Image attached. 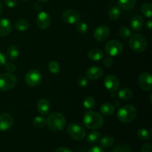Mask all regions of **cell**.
I'll return each instance as SVG.
<instances>
[{
    "label": "cell",
    "mask_w": 152,
    "mask_h": 152,
    "mask_svg": "<svg viewBox=\"0 0 152 152\" xmlns=\"http://www.w3.org/2000/svg\"><path fill=\"white\" fill-rule=\"evenodd\" d=\"M83 123L89 129H97L104 124V119L101 114L96 111H88L83 115Z\"/></svg>",
    "instance_id": "cell-1"
},
{
    "label": "cell",
    "mask_w": 152,
    "mask_h": 152,
    "mask_svg": "<svg viewBox=\"0 0 152 152\" xmlns=\"http://www.w3.org/2000/svg\"><path fill=\"white\" fill-rule=\"evenodd\" d=\"M46 121L49 129L55 132H59L63 130L66 124V120L64 115L59 112H53L50 114Z\"/></svg>",
    "instance_id": "cell-2"
},
{
    "label": "cell",
    "mask_w": 152,
    "mask_h": 152,
    "mask_svg": "<svg viewBox=\"0 0 152 152\" xmlns=\"http://www.w3.org/2000/svg\"><path fill=\"white\" fill-rule=\"evenodd\" d=\"M136 108L132 105H126L117 111V119L123 123H129L133 121L137 116Z\"/></svg>",
    "instance_id": "cell-3"
},
{
    "label": "cell",
    "mask_w": 152,
    "mask_h": 152,
    "mask_svg": "<svg viewBox=\"0 0 152 152\" xmlns=\"http://www.w3.org/2000/svg\"><path fill=\"white\" fill-rule=\"evenodd\" d=\"M129 46L132 50L137 53H142L147 48V39L142 34H135L130 37Z\"/></svg>",
    "instance_id": "cell-4"
},
{
    "label": "cell",
    "mask_w": 152,
    "mask_h": 152,
    "mask_svg": "<svg viewBox=\"0 0 152 152\" xmlns=\"http://www.w3.org/2000/svg\"><path fill=\"white\" fill-rule=\"evenodd\" d=\"M17 79L11 73H3L0 74V91H7L16 86Z\"/></svg>",
    "instance_id": "cell-5"
},
{
    "label": "cell",
    "mask_w": 152,
    "mask_h": 152,
    "mask_svg": "<svg viewBox=\"0 0 152 152\" xmlns=\"http://www.w3.org/2000/svg\"><path fill=\"white\" fill-rule=\"evenodd\" d=\"M123 50V45L118 40L113 39L108 42L105 46V52L111 57L120 55Z\"/></svg>",
    "instance_id": "cell-6"
},
{
    "label": "cell",
    "mask_w": 152,
    "mask_h": 152,
    "mask_svg": "<svg viewBox=\"0 0 152 152\" xmlns=\"http://www.w3.org/2000/svg\"><path fill=\"white\" fill-rule=\"evenodd\" d=\"M67 132L69 136L75 140H83L86 137V129L83 126L77 123H72L69 125Z\"/></svg>",
    "instance_id": "cell-7"
},
{
    "label": "cell",
    "mask_w": 152,
    "mask_h": 152,
    "mask_svg": "<svg viewBox=\"0 0 152 152\" xmlns=\"http://www.w3.org/2000/svg\"><path fill=\"white\" fill-rule=\"evenodd\" d=\"M25 83L29 86H31V87L37 86L41 83L42 74L37 69L30 70L25 75Z\"/></svg>",
    "instance_id": "cell-8"
},
{
    "label": "cell",
    "mask_w": 152,
    "mask_h": 152,
    "mask_svg": "<svg viewBox=\"0 0 152 152\" xmlns=\"http://www.w3.org/2000/svg\"><path fill=\"white\" fill-rule=\"evenodd\" d=\"M138 84L140 88L145 91H149L152 89V77L150 73L143 72L139 76Z\"/></svg>",
    "instance_id": "cell-9"
},
{
    "label": "cell",
    "mask_w": 152,
    "mask_h": 152,
    "mask_svg": "<svg viewBox=\"0 0 152 152\" xmlns=\"http://www.w3.org/2000/svg\"><path fill=\"white\" fill-rule=\"evenodd\" d=\"M62 20L67 24L70 25H74V24L77 23L80 21V14L78 11L72 9L66 10L63 12L62 15Z\"/></svg>",
    "instance_id": "cell-10"
},
{
    "label": "cell",
    "mask_w": 152,
    "mask_h": 152,
    "mask_svg": "<svg viewBox=\"0 0 152 152\" xmlns=\"http://www.w3.org/2000/svg\"><path fill=\"white\" fill-rule=\"evenodd\" d=\"M104 86L109 91L114 93V92L117 91L119 89V88H120V80H119V79L116 76L109 74V75L106 76L105 77Z\"/></svg>",
    "instance_id": "cell-11"
},
{
    "label": "cell",
    "mask_w": 152,
    "mask_h": 152,
    "mask_svg": "<svg viewBox=\"0 0 152 152\" xmlns=\"http://www.w3.org/2000/svg\"><path fill=\"white\" fill-rule=\"evenodd\" d=\"M37 24L40 29H48L51 24V18L49 13L45 11L39 12L37 15Z\"/></svg>",
    "instance_id": "cell-12"
},
{
    "label": "cell",
    "mask_w": 152,
    "mask_h": 152,
    "mask_svg": "<svg viewBox=\"0 0 152 152\" xmlns=\"http://www.w3.org/2000/svg\"><path fill=\"white\" fill-rule=\"evenodd\" d=\"M110 35V29L106 25H100L95 29L94 37L99 42H102L108 39Z\"/></svg>",
    "instance_id": "cell-13"
},
{
    "label": "cell",
    "mask_w": 152,
    "mask_h": 152,
    "mask_svg": "<svg viewBox=\"0 0 152 152\" xmlns=\"http://www.w3.org/2000/svg\"><path fill=\"white\" fill-rule=\"evenodd\" d=\"M13 125V118L10 114L4 113L0 114V131L5 132L12 128Z\"/></svg>",
    "instance_id": "cell-14"
},
{
    "label": "cell",
    "mask_w": 152,
    "mask_h": 152,
    "mask_svg": "<svg viewBox=\"0 0 152 152\" xmlns=\"http://www.w3.org/2000/svg\"><path fill=\"white\" fill-rule=\"evenodd\" d=\"M13 30L11 22L7 19H0V37H4L10 34Z\"/></svg>",
    "instance_id": "cell-15"
},
{
    "label": "cell",
    "mask_w": 152,
    "mask_h": 152,
    "mask_svg": "<svg viewBox=\"0 0 152 152\" xmlns=\"http://www.w3.org/2000/svg\"><path fill=\"white\" fill-rule=\"evenodd\" d=\"M102 74H103V70L98 66L90 67L86 71V77L91 80H96L101 78Z\"/></svg>",
    "instance_id": "cell-16"
},
{
    "label": "cell",
    "mask_w": 152,
    "mask_h": 152,
    "mask_svg": "<svg viewBox=\"0 0 152 152\" xmlns=\"http://www.w3.org/2000/svg\"><path fill=\"white\" fill-rule=\"evenodd\" d=\"M37 109L42 115H47L50 111V103L47 99H40L37 102Z\"/></svg>",
    "instance_id": "cell-17"
},
{
    "label": "cell",
    "mask_w": 152,
    "mask_h": 152,
    "mask_svg": "<svg viewBox=\"0 0 152 152\" xmlns=\"http://www.w3.org/2000/svg\"><path fill=\"white\" fill-rule=\"evenodd\" d=\"M143 23L144 20L142 16L140 15H136V16H133L131 20V28L133 31H139L143 27Z\"/></svg>",
    "instance_id": "cell-18"
},
{
    "label": "cell",
    "mask_w": 152,
    "mask_h": 152,
    "mask_svg": "<svg viewBox=\"0 0 152 152\" xmlns=\"http://www.w3.org/2000/svg\"><path fill=\"white\" fill-rule=\"evenodd\" d=\"M88 57L89 59L94 62H97V61L101 60L104 58V53L101 50L98 48H91L89 50L88 53Z\"/></svg>",
    "instance_id": "cell-19"
},
{
    "label": "cell",
    "mask_w": 152,
    "mask_h": 152,
    "mask_svg": "<svg viewBox=\"0 0 152 152\" xmlns=\"http://www.w3.org/2000/svg\"><path fill=\"white\" fill-rule=\"evenodd\" d=\"M99 111L101 114L105 116H111L115 112V108L112 104L109 103V102H105L100 105Z\"/></svg>",
    "instance_id": "cell-20"
},
{
    "label": "cell",
    "mask_w": 152,
    "mask_h": 152,
    "mask_svg": "<svg viewBox=\"0 0 152 152\" xmlns=\"http://www.w3.org/2000/svg\"><path fill=\"white\" fill-rule=\"evenodd\" d=\"M7 54L10 60H16L19 56V49L15 45H10L7 50Z\"/></svg>",
    "instance_id": "cell-21"
},
{
    "label": "cell",
    "mask_w": 152,
    "mask_h": 152,
    "mask_svg": "<svg viewBox=\"0 0 152 152\" xmlns=\"http://www.w3.org/2000/svg\"><path fill=\"white\" fill-rule=\"evenodd\" d=\"M137 0H119V7L125 10H131L136 5Z\"/></svg>",
    "instance_id": "cell-22"
},
{
    "label": "cell",
    "mask_w": 152,
    "mask_h": 152,
    "mask_svg": "<svg viewBox=\"0 0 152 152\" xmlns=\"http://www.w3.org/2000/svg\"><path fill=\"white\" fill-rule=\"evenodd\" d=\"M132 95H133V93H132V90L128 88H122L118 93L119 98L123 100H129L132 97Z\"/></svg>",
    "instance_id": "cell-23"
},
{
    "label": "cell",
    "mask_w": 152,
    "mask_h": 152,
    "mask_svg": "<svg viewBox=\"0 0 152 152\" xmlns=\"http://www.w3.org/2000/svg\"><path fill=\"white\" fill-rule=\"evenodd\" d=\"M141 12L147 18L152 17V4L151 3H144L141 6Z\"/></svg>",
    "instance_id": "cell-24"
},
{
    "label": "cell",
    "mask_w": 152,
    "mask_h": 152,
    "mask_svg": "<svg viewBox=\"0 0 152 152\" xmlns=\"http://www.w3.org/2000/svg\"><path fill=\"white\" fill-rule=\"evenodd\" d=\"M120 16H121V12H120L119 7H112L111 8H110L109 11H108V16H109L110 19L116 21L120 19Z\"/></svg>",
    "instance_id": "cell-25"
},
{
    "label": "cell",
    "mask_w": 152,
    "mask_h": 152,
    "mask_svg": "<svg viewBox=\"0 0 152 152\" xmlns=\"http://www.w3.org/2000/svg\"><path fill=\"white\" fill-rule=\"evenodd\" d=\"M15 28L19 31H25L29 28V22L26 19H19L15 24Z\"/></svg>",
    "instance_id": "cell-26"
},
{
    "label": "cell",
    "mask_w": 152,
    "mask_h": 152,
    "mask_svg": "<svg viewBox=\"0 0 152 152\" xmlns=\"http://www.w3.org/2000/svg\"><path fill=\"white\" fill-rule=\"evenodd\" d=\"M83 104L85 108H86L88 110H91L95 107L96 102H95L94 98L91 96H88L84 99Z\"/></svg>",
    "instance_id": "cell-27"
},
{
    "label": "cell",
    "mask_w": 152,
    "mask_h": 152,
    "mask_svg": "<svg viewBox=\"0 0 152 152\" xmlns=\"http://www.w3.org/2000/svg\"><path fill=\"white\" fill-rule=\"evenodd\" d=\"M33 124L35 127L38 128V129H42L47 124V121H46L45 117H42V116H37L33 120Z\"/></svg>",
    "instance_id": "cell-28"
},
{
    "label": "cell",
    "mask_w": 152,
    "mask_h": 152,
    "mask_svg": "<svg viewBox=\"0 0 152 152\" xmlns=\"http://www.w3.org/2000/svg\"><path fill=\"white\" fill-rule=\"evenodd\" d=\"M114 140L112 137L111 136H105L100 140L99 142H100V145L103 148H109V147L112 146L114 144Z\"/></svg>",
    "instance_id": "cell-29"
},
{
    "label": "cell",
    "mask_w": 152,
    "mask_h": 152,
    "mask_svg": "<svg viewBox=\"0 0 152 152\" xmlns=\"http://www.w3.org/2000/svg\"><path fill=\"white\" fill-rule=\"evenodd\" d=\"M100 139V134L98 132H92L88 134L86 138V141L89 143H95Z\"/></svg>",
    "instance_id": "cell-30"
},
{
    "label": "cell",
    "mask_w": 152,
    "mask_h": 152,
    "mask_svg": "<svg viewBox=\"0 0 152 152\" xmlns=\"http://www.w3.org/2000/svg\"><path fill=\"white\" fill-rule=\"evenodd\" d=\"M137 136L142 140H149L150 138H151V135L150 133L148 132V131L147 129H143V128H141L138 130L137 132Z\"/></svg>",
    "instance_id": "cell-31"
},
{
    "label": "cell",
    "mask_w": 152,
    "mask_h": 152,
    "mask_svg": "<svg viewBox=\"0 0 152 152\" xmlns=\"http://www.w3.org/2000/svg\"><path fill=\"white\" fill-rule=\"evenodd\" d=\"M48 69L50 73L53 74H56L59 72L60 67H59V63L56 61H50L48 64Z\"/></svg>",
    "instance_id": "cell-32"
},
{
    "label": "cell",
    "mask_w": 152,
    "mask_h": 152,
    "mask_svg": "<svg viewBox=\"0 0 152 152\" xmlns=\"http://www.w3.org/2000/svg\"><path fill=\"white\" fill-rule=\"evenodd\" d=\"M119 34L123 39H128L132 36V32L130 29L126 26H122L119 29Z\"/></svg>",
    "instance_id": "cell-33"
},
{
    "label": "cell",
    "mask_w": 152,
    "mask_h": 152,
    "mask_svg": "<svg viewBox=\"0 0 152 152\" xmlns=\"http://www.w3.org/2000/svg\"><path fill=\"white\" fill-rule=\"evenodd\" d=\"M77 31L81 34H86L88 31V25L84 22H78L77 24Z\"/></svg>",
    "instance_id": "cell-34"
},
{
    "label": "cell",
    "mask_w": 152,
    "mask_h": 152,
    "mask_svg": "<svg viewBox=\"0 0 152 152\" xmlns=\"http://www.w3.org/2000/svg\"><path fill=\"white\" fill-rule=\"evenodd\" d=\"M111 152H132V148L128 145H119L114 147Z\"/></svg>",
    "instance_id": "cell-35"
},
{
    "label": "cell",
    "mask_w": 152,
    "mask_h": 152,
    "mask_svg": "<svg viewBox=\"0 0 152 152\" xmlns=\"http://www.w3.org/2000/svg\"><path fill=\"white\" fill-rule=\"evenodd\" d=\"M88 80L86 77H80L77 80V85L80 88H85L88 86Z\"/></svg>",
    "instance_id": "cell-36"
},
{
    "label": "cell",
    "mask_w": 152,
    "mask_h": 152,
    "mask_svg": "<svg viewBox=\"0 0 152 152\" xmlns=\"http://www.w3.org/2000/svg\"><path fill=\"white\" fill-rule=\"evenodd\" d=\"M4 69L6 71H7L8 73H13L16 71V67L13 62H6L4 64Z\"/></svg>",
    "instance_id": "cell-37"
},
{
    "label": "cell",
    "mask_w": 152,
    "mask_h": 152,
    "mask_svg": "<svg viewBox=\"0 0 152 152\" xmlns=\"http://www.w3.org/2000/svg\"><path fill=\"white\" fill-rule=\"evenodd\" d=\"M113 64H114V60H113V59L111 56H107V57H105L103 59L104 66L109 68V67L112 66Z\"/></svg>",
    "instance_id": "cell-38"
},
{
    "label": "cell",
    "mask_w": 152,
    "mask_h": 152,
    "mask_svg": "<svg viewBox=\"0 0 152 152\" xmlns=\"http://www.w3.org/2000/svg\"><path fill=\"white\" fill-rule=\"evenodd\" d=\"M4 3L8 7L13 8L17 4V0H4Z\"/></svg>",
    "instance_id": "cell-39"
},
{
    "label": "cell",
    "mask_w": 152,
    "mask_h": 152,
    "mask_svg": "<svg viewBox=\"0 0 152 152\" xmlns=\"http://www.w3.org/2000/svg\"><path fill=\"white\" fill-rule=\"evenodd\" d=\"M140 152H152V148L151 144H144L142 146V148H141Z\"/></svg>",
    "instance_id": "cell-40"
},
{
    "label": "cell",
    "mask_w": 152,
    "mask_h": 152,
    "mask_svg": "<svg viewBox=\"0 0 152 152\" xmlns=\"http://www.w3.org/2000/svg\"><path fill=\"white\" fill-rule=\"evenodd\" d=\"M88 152H105V150L100 146H97V145H95V146L91 147L90 149L88 151Z\"/></svg>",
    "instance_id": "cell-41"
},
{
    "label": "cell",
    "mask_w": 152,
    "mask_h": 152,
    "mask_svg": "<svg viewBox=\"0 0 152 152\" xmlns=\"http://www.w3.org/2000/svg\"><path fill=\"white\" fill-rule=\"evenodd\" d=\"M6 63V56L3 53L0 51V66L4 65Z\"/></svg>",
    "instance_id": "cell-42"
},
{
    "label": "cell",
    "mask_w": 152,
    "mask_h": 152,
    "mask_svg": "<svg viewBox=\"0 0 152 152\" xmlns=\"http://www.w3.org/2000/svg\"><path fill=\"white\" fill-rule=\"evenodd\" d=\"M54 152H72V151L67 147H60V148L56 149Z\"/></svg>",
    "instance_id": "cell-43"
},
{
    "label": "cell",
    "mask_w": 152,
    "mask_h": 152,
    "mask_svg": "<svg viewBox=\"0 0 152 152\" xmlns=\"http://www.w3.org/2000/svg\"><path fill=\"white\" fill-rule=\"evenodd\" d=\"M146 27L147 28H148V30H151V28H152V21L150 19V20H148V22H146Z\"/></svg>",
    "instance_id": "cell-44"
},
{
    "label": "cell",
    "mask_w": 152,
    "mask_h": 152,
    "mask_svg": "<svg viewBox=\"0 0 152 152\" xmlns=\"http://www.w3.org/2000/svg\"><path fill=\"white\" fill-rule=\"evenodd\" d=\"M34 8H35L36 10H41V9H42L41 5H39V4H37V3H34Z\"/></svg>",
    "instance_id": "cell-45"
},
{
    "label": "cell",
    "mask_w": 152,
    "mask_h": 152,
    "mask_svg": "<svg viewBox=\"0 0 152 152\" xmlns=\"http://www.w3.org/2000/svg\"><path fill=\"white\" fill-rule=\"evenodd\" d=\"M3 9H4V7H3V4H2V3H1V1H0V15H1V13H2Z\"/></svg>",
    "instance_id": "cell-46"
},
{
    "label": "cell",
    "mask_w": 152,
    "mask_h": 152,
    "mask_svg": "<svg viewBox=\"0 0 152 152\" xmlns=\"http://www.w3.org/2000/svg\"><path fill=\"white\" fill-rule=\"evenodd\" d=\"M38 1H41V2H47V1H48L49 0H38Z\"/></svg>",
    "instance_id": "cell-47"
},
{
    "label": "cell",
    "mask_w": 152,
    "mask_h": 152,
    "mask_svg": "<svg viewBox=\"0 0 152 152\" xmlns=\"http://www.w3.org/2000/svg\"><path fill=\"white\" fill-rule=\"evenodd\" d=\"M22 1H28V0H22Z\"/></svg>",
    "instance_id": "cell-48"
}]
</instances>
